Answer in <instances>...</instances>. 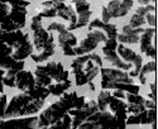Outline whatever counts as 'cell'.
<instances>
[{"instance_id":"obj_1","label":"cell","mask_w":158,"mask_h":129,"mask_svg":"<svg viewBox=\"0 0 158 129\" xmlns=\"http://www.w3.org/2000/svg\"><path fill=\"white\" fill-rule=\"evenodd\" d=\"M85 101H86L85 96L77 95L76 91L62 94L56 102L51 104V106L44 109L42 114L38 117L37 128H42V127L47 128L52 124H55L56 122L61 120L71 109L81 108Z\"/></svg>"},{"instance_id":"obj_2","label":"cell","mask_w":158,"mask_h":129,"mask_svg":"<svg viewBox=\"0 0 158 129\" xmlns=\"http://www.w3.org/2000/svg\"><path fill=\"white\" fill-rule=\"evenodd\" d=\"M44 100H35L28 94L22 93L14 95L8 102L5 118H23L25 115H34L42 110Z\"/></svg>"},{"instance_id":"obj_3","label":"cell","mask_w":158,"mask_h":129,"mask_svg":"<svg viewBox=\"0 0 158 129\" xmlns=\"http://www.w3.org/2000/svg\"><path fill=\"white\" fill-rule=\"evenodd\" d=\"M31 31L33 35V48L37 52H55L56 44L53 34L47 32V29L43 28L42 25V18L38 14H35L32 18Z\"/></svg>"},{"instance_id":"obj_4","label":"cell","mask_w":158,"mask_h":129,"mask_svg":"<svg viewBox=\"0 0 158 129\" xmlns=\"http://www.w3.org/2000/svg\"><path fill=\"white\" fill-rule=\"evenodd\" d=\"M118 120L110 111H96L78 125L77 129H116Z\"/></svg>"},{"instance_id":"obj_5","label":"cell","mask_w":158,"mask_h":129,"mask_svg":"<svg viewBox=\"0 0 158 129\" xmlns=\"http://www.w3.org/2000/svg\"><path fill=\"white\" fill-rule=\"evenodd\" d=\"M106 34L100 29H93L89 31L86 38L77 43V46L73 47V52L76 56H81V55H87L91 53L94 49H96L98 44L100 43H105L106 42Z\"/></svg>"},{"instance_id":"obj_6","label":"cell","mask_w":158,"mask_h":129,"mask_svg":"<svg viewBox=\"0 0 158 129\" xmlns=\"http://www.w3.org/2000/svg\"><path fill=\"white\" fill-rule=\"evenodd\" d=\"M116 53H118V56H119L124 62L130 63L131 66H134L133 69H131L128 72V75L131 77V79L137 77L138 73H139V71H140V69H142V66H143V56L135 53L133 49L125 47L124 44H118Z\"/></svg>"},{"instance_id":"obj_7","label":"cell","mask_w":158,"mask_h":129,"mask_svg":"<svg viewBox=\"0 0 158 129\" xmlns=\"http://www.w3.org/2000/svg\"><path fill=\"white\" fill-rule=\"evenodd\" d=\"M118 41L116 40H106V42L102 46V56L108 62L113 63V66H115L118 70L122 71H130L131 64L124 62L116 53V47H118Z\"/></svg>"},{"instance_id":"obj_8","label":"cell","mask_w":158,"mask_h":129,"mask_svg":"<svg viewBox=\"0 0 158 129\" xmlns=\"http://www.w3.org/2000/svg\"><path fill=\"white\" fill-rule=\"evenodd\" d=\"M99 111V108H98V104L95 100H89V101H85L84 105L78 109H71L69 111V114L71 115L72 118V128H78L81 123H84L90 115H93L94 113Z\"/></svg>"},{"instance_id":"obj_9","label":"cell","mask_w":158,"mask_h":129,"mask_svg":"<svg viewBox=\"0 0 158 129\" xmlns=\"http://www.w3.org/2000/svg\"><path fill=\"white\" fill-rule=\"evenodd\" d=\"M13 48L6 43L0 42V69L4 71L15 70L20 71L24 69V61H15L11 58Z\"/></svg>"},{"instance_id":"obj_10","label":"cell","mask_w":158,"mask_h":129,"mask_svg":"<svg viewBox=\"0 0 158 129\" xmlns=\"http://www.w3.org/2000/svg\"><path fill=\"white\" fill-rule=\"evenodd\" d=\"M37 122L38 117H35V115L23 118L0 119V129H35Z\"/></svg>"},{"instance_id":"obj_11","label":"cell","mask_w":158,"mask_h":129,"mask_svg":"<svg viewBox=\"0 0 158 129\" xmlns=\"http://www.w3.org/2000/svg\"><path fill=\"white\" fill-rule=\"evenodd\" d=\"M101 73V85L113 84V82H123V84H134V80L128 75L127 71L118 69H100Z\"/></svg>"},{"instance_id":"obj_12","label":"cell","mask_w":158,"mask_h":129,"mask_svg":"<svg viewBox=\"0 0 158 129\" xmlns=\"http://www.w3.org/2000/svg\"><path fill=\"white\" fill-rule=\"evenodd\" d=\"M11 48H13L11 58L15 61H24L25 58H28L34 51L28 33H24L23 37Z\"/></svg>"},{"instance_id":"obj_13","label":"cell","mask_w":158,"mask_h":129,"mask_svg":"<svg viewBox=\"0 0 158 129\" xmlns=\"http://www.w3.org/2000/svg\"><path fill=\"white\" fill-rule=\"evenodd\" d=\"M154 35H156V28L149 27V28H144V31L139 38L140 52L143 55L153 58V61H156V57H157V48L152 44V38Z\"/></svg>"},{"instance_id":"obj_14","label":"cell","mask_w":158,"mask_h":129,"mask_svg":"<svg viewBox=\"0 0 158 129\" xmlns=\"http://www.w3.org/2000/svg\"><path fill=\"white\" fill-rule=\"evenodd\" d=\"M41 69L56 82H63L69 80L70 72L63 69V64L61 62H47L46 64H39Z\"/></svg>"},{"instance_id":"obj_15","label":"cell","mask_w":158,"mask_h":129,"mask_svg":"<svg viewBox=\"0 0 158 129\" xmlns=\"http://www.w3.org/2000/svg\"><path fill=\"white\" fill-rule=\"evenodd\" d=\"M134 0H111L106 5V9L110 14V18H122L125 17L131 10Z\"/></svg>"},{"instance_id":"obj_16","label":"cell","mask_w":158,"mask_h":129,"mask_svg":"<svg viewBox=\"0 0 158 129\" xmlns=\"http://www.w3.org/2000/svg\"><path fill=\"white\" fill-rule=\"evenodd\" d=\"M57 41L62 48V52L64 56H76L73 52V47L77 46V38L72 32H70L67 29L58 32Z\"/></svg>"},{"instance_id":"obj_17","label":"cell","mask_w":158,"mask_h":129,"mask_svg":"<svg viewBox=\"0 0 158 129\" xmlns=\"http://www.w3.org/2000/svg\"><path fill=\"white\" fill-rule=\"evenodd\" d=\"M144 28H131L129 24L124 25L122 28V33L118 34L116 41L120 44H137L139 43V38L140 34L143 33Z\"/></svg>"},{"instance_id":"obj_18","label":"cell","mask_w":158,"mask_h":129,"mask_svg":"<svg viewBox=\"0 0 158 129\" xmlns=\"http://www.w3.org/2000/svg\"><path fill=\"white\" fill-rule=\"evenodd\" d=\"M15 87L19 89L22 93H27L35 87L34 75L31 71L20 70L15 75Z\"/></svg>"},{"instance_id":"obj_19","label":"cell","mask_w":158,"mask_h":129,"mask_svg":"<svg viewBox=\"0 0 158 129\" xmlns=\"http://www.w3.org/2000/svg\"><path fill=\"white\" fill-rule=\"evenodd\" d=\"M87 27H89V31H93V29H100V31H102L105 34H106L108 40H116L118 34H119V32H118V28H116L115 24L104 23L99 18L94 19L93 22H90L87 24Z\"/></svg>"},{"instance_id":"obj_20","label":"cell","mask_w":158,"mask_h":129,"mask_svg":"<svg viewBox=\"0 0 158 129\" xmlns=\"http://www.w3.org/2000/svg\"><path fill=\"white\" fill-rule=\"evenodd\" d=\"M9 11H10V6L8 4H2L0 3V28L6 31V32L19 31L20 28L10 19Z\"/></svg>"},{"instance_id":"obj_21","label":"cell","mask_w":158,"mask_h":129,"mask_svg":"<svg viewBox=\"0 0 158 129\" xmlns=\"http://www.w3.org/2000/svg\"><path fill=\"white\" fill-rule=\"evenodd\" d=\"M27 8L28 6H25V5H13V6H10L9 17L20 29L24 28L25 22H27Z\"/></svg>"},{"instance_id":"obj_22","label":"cell","mask_w":158,"mask_h":129,"mask_svg":"<svg viewBox=\"0 0 158 129\" xmlns=\"http://www.w3.org/2000/svg\"><path fill=\"white\" fill-rule=\"evenodd\" d=\"M23 34L24 33L22 32V29L14 31V32H6V31L0 28V42L6 43L8 46L13 47L23 37Z\"/></svg>"},{"instance_id":"obj_23","label":"cell","mask_w":158,"mask_h":129,"mask_svg":"<svg viewBox=\"0 0 158 129\" xmlns=\"http://www.w3.org/2000/svg\"><path fill=\"white\" fill-rule=\"evenodd\" d=\"M90 56V55H89ZM100 66L96 63V62H94L93 60H91L90 57H89V60L85 62V64L82 66V72H84V75L86 76V79H87V82H91L93 81L95 77L99 75V72H100Z\"/></svg>"},{"instance_id":"obj_24","label":"cell","mask_w":158,"mask_h":129,"mask_svg":"<svg viewBox=\"0 0 158 129\" xmlns=\"http://www.w3.org/2000/svg\"><path fill=\"white\" fill-rule=\"evenodd\" d=\"M71 85H72V82H71V80L69 79V80H66V81H63V82H56V84H53V85H48L47 87H48V90H49V93H51V95H53V96H61L62 94H64L67 90L71 87Z\"/></svg>"},{"instance_id":"obj_25","label":"cell","mask_w":158,"mask_h":129,"mask_svg":"<svg viewBox=\"0 0 158 129\" xmlns=\"http://www.w3.org/2000/svg\"><path fill=\"white\" fill-rule=\"evenodd\" d=\"M33 75H34V80H35V85H37V86L47 87L48 85L52 84V79H51V77H49V76L41 69V66H39V64L35 67Z\"/></svg>"},{"instance_id":"obj_26","label":"cell","mask_w":158,"mask_h":129,"mask_svg":"<svg viewBox=\"0 0 158 129\" xmlns=\"http://www.w3.org/2000/svg\"><path fill=\"white\" fill-rule=\"evenodd\" d=\"M156 72H157V63H156V61H151V62H147L146 64H143L140 71H139V73H138L140 84L146 85L148 73H156Z\"/></svg>"},{"instance_id":"obj_27","label":"cell","mask_w":158,"mask_h":129,"mask_svg":"<svg viewBox=\"0 0 158 129\" xmlns=\"http://www.w3.org/2000/svg\"><path fill=\"white\" fill-rule=\"evenodd\" d=\"M25 94H28L29 96H32V98H33V99H35V100H46V99L51 95L48 87L37 86V85H35V87H34V89L29 90V91H27Z\"/></svg>"},{"instance_id":"obj_28","label":"cell","mask_w":158,"mask_h":129,"mask_svg":"<svg viewBox=\"0 0 158 129\" xmlns=\"http://www.w3.org/2000/svg\"><path fill=\"white\" fill-rule=\"evenodd\" d=\"M110 98H111V93L109 90H101L100 94H99V98H98V108H99V111H105L109 105V101H110Z\"/></svg>"},{"instance_id":"obj_29","label":"cell","mask_w":158,"mask_h":129,"mask_svg":"<svg viewBox=\"0 0 158 129\" xmlns=\"http://www.w3.org/2000/svg\"><path fill=\"white\" fill-rule=\"evenodd\" d=\"M91 14H93V11L87 10V11H82V13H78L77 14V20H76V24L73 27V31L75 29H78V28H84L86 25L90 23V19H91Z\"/></svg>"},{"instance_id":"obj_30","label":"cell","mask_w":158,"mask_h":129,"mask_svg":"<svg viewBox=\"0 0 158 129\" xmlns=\"http://www.w3.org/2000/svg\"><path fill=\"white\" fill-rule=\"evenodd\" d=\"M140 115V124L146 125V124H152L157 122V110L156 109H146Z\"/></svg>"},{"instance_id":"obj_31","label":"cell","mask_w":158,"mask_h":129,"mask_svg":"<svg viewBox=\"0 0 158 129\" xmlns=\"http://www.w3.org/2000/svg\"><path fill=\"white\" fill-rule=\"evenodd\" d=\"M71 125H72V118H71V115L67 113L61 120L47 127V129H71L72 128Z\"/></svg>"},{"instance_id":"obj_32","label":"cell","mask_w":158,"mask_h":129,"mask_svg":"<svg viewBox=\"0 0 158 129\" xmlns=\"http://www.w3.org/2000/svg\"><path fill=\"white\" fill-rule=\"evenodd\" d=\"M18 71L15 70H10V71H5L4 76H3V84L4 86H9V87H15V75Z\"/></svg>"},{"instance_id":"obj_33","label":"cell","mask_w":158,"mask_h":129,"mask_svg":"<svg viewBox=\"0 0 158 129\" xmlns=\"http://www.w3.org/2000/svg\"><path fill=\"white\" fill-rule=\"evenodd\" d=\"M143 24H146V18L140 17L138 14H133L129 20V25L131 28H140L143 27Z\"/></svg>"},{"instance_id":"obj_34","label":"cell","mask_w":158,"mask_h":129,"mask_svg":"<svg viewBox=\"0 0 158 129\" xmlns=\"http://www.w3.org/2000/svg\"><path fill=\"white\" fill-rule=\"evenodd\" d=\"M125 99L128 101V104H134V105H143L144 102V98L138 95V94H125Z\"/></svg>"},{"instance_id":"obj_35","label":"cell","mask_w":158,"mask_h":129,"mask_svg":"<svg viewBox=\"0 0 158 129\" xmlns=\"http://www.w3.org/2000/svg\"><path fill=\"white\" fill-rule=\"evenodd\" d=\"M148 13H156V6L153 4H148V5H140L137 10L135 14L140 15V17H146Z\"/></svg>"},{"instance_id":"obj_36","label":"cell","mask_w":158,"mask_h":129,"mask_svg":"<svg viewBox=\"0 0 158 129\" xmlns=\"http://www.w3.org/2000/svg\"><path fill=\"white\" fill-rule=\"evenodd\" d=\"M37 14L41 18H55V17H57V11L53 6L52 8H42V10H39Z\"/></svg>"},{"instance_id":"obj_37","label":"cell","mask_w":158,"mask_h":129,"mask_svg":"<svg viewBox=\"0 0 158 129\" xmlns=\"http://www.w3.org/2000/svg\"><path fill=\"white\" fill-rule=\"evenodd\" d=\"M8 105V98L3 93L0 95V119H5V109Z\"/></svg>"},{"instance_id":"obj_38","label":"cell","mask_w":158,"mask_h":129,"mask_svg":"<svg viewBox=\"0 0 158 129\" xmlns=\"http://www.w3.org/2000/svg\"><path fill=\"white\" fill-rule=\"evenodd\" d=\"M146 110L144 105H134V104H128L127 105V113L128 114H140Z\"/></svg>"},{"instance_id":"obj_39","label":"cell","mask_w":158,"mask_h":129,"mask_svg":"<svg viewBox=\"0 0 158 129\" xmlns=\"http://www.w3.org/2000/svg\"><path fill=\"white\" fill-rule=\"evenodd\" d=\"M63 29H67V27H66L64 24H61V23H58V22H53L52 24H49L48 25V28H47V32H49V33H53V32H61V31H63Z\"/></svg>"},{"instance_id":"obj_40","label":"cell","mask_w":158,"mask_h":129,"mask_svg":"<svg viewBox=\"0 0 158 129\" xmlns=\"http://www.w3.org/2000/svg\"><path fill=\"white\" fill-rule=\"evenodd\" d=\"M2 4H8L9 6H13V5H25V6H29V2L27 0H0Z\"/></svg>"},{"instance_id":"obj_41","label":"cell","mask_w":158,"mask_h":129,"mask_svg":"<svg viewBox=\"0 0 158 129\" xmlns=\"http://www.w3.org/2000/svg\"><path fill=\"white\" fill-rule=\"evenodd\" d=\"M144 18H146V23L149 24V27L156 28V25H157V17H156V13H148V14L144 17Z\"/></svg>"},{"instance_id":"obj_42","label":"cell","mask_w":158,"mask_h":129,"mask_svg":"<svg viewBox=\"0 0 158 129\" xmlns=\"http://www.w3.org/2000/svg\"><path fill=\"white\" fill-rule=\"evenodd\" d=\"M87 10H90V3H89V2L80 3V4H76V5H75L76 14H78V13H82V11H87Z\"/></svg>"},{"instance_id":"obj_43","label":"cell","mask_w":158,"mask_h":129,"mask_svg":"<svg viewBox=\"0 0 158 129\" xmlns=\"http://www.w3.org/2000/svg\"><path fill=\"white\" fill-rule=\"evenodd\" d=\"M149 87H151V93L148 94V98H149V100H152V101H157V82L156 81H153L151 85H149Z\"/></svg>"},{"instance_id":"obj_44","label":"cell","mask_w":158,"mask_h":129,"mask_svg":"<svg viewBox=\"0 0 158 129\" xmlns=\"http://www.w3.org/2000/svg\"><path fill=\"white\" fill-rule=\"evenodd\" d=\"M110 20H111V18H110V14H109L106 6H102V9H101V22L110 23Z\"/></svg>"},{"instance_id":"obj_45","label":"cell","mask_w":158,"mask_h":129,"mask_svg":"<svg viewBox=\"0 0 158 129\" xmlns=\"http://www.w3.org/2000/svg\"><path fill=\"white\" fill-rule=\"evenodd\" d=\"M111 95H113L114 98L122 99V100H124V99H125V91H123V90H118V89H115Z\"/></svg>"},{"instance_id":"obj_46","label":"cell","mask_w":158,"mask_h":129,"mask_svg":"<svg viewBox=\"0 0 158 129\" xmlns=\"http://www.w3.org/2000/svg\"><path fill=\"white\" fill-rule=\"evenodd\" d=\"M143 105L146 109H157V105H156V102L152 101V100H147V99H144V102H143Z\"/></svg>"},{"instance_id":"obj_47","label":"cell","mask_w":158,"mask_h":129,"mask_svg":"<svg viewBox=\"0 0 158 129\" xmlns=\"http://www.w3.org/2000/svg\"><path fill=\"white\" fill-rule=\"evenodd\" d=\"M5 71L3 69H0V94L4 93V84H3V76H4Z\"/></svg>"},{"instance_id":"obj_48","label":"cell","mask_w":158,"mask_h":129,"mask_svg":"<svg viewBox=\"0 0 158 129\" xmlns=\"http://www.w3.org/2000/svg\"><path fill=\"white\" fill-rule=\"evenodd\" d=\"M137 2H138V4H140V5H148V4H151V3H153V5H154L157 0H137Z\"/></svg>"},{"instance_id":"obj_49","label":"cell","mask_w":158,"mask_h":129,"mask_svg":"<svg viewBox=\"0 0 158 129\" xmlns=\"http://www.w3.org/2000/svg\"><path fill=\"white\" fill-rule=\"evenodd\" d=\"M89 84V87H90V90H91V91H95V85H94V82L93 81H91V82H87Z\"/></svg>"},{"instance_id":"obj_50","label":"cell","mask_w":158,"mask_h":129,"mask_svg":"<svg viewBox=\"0 0 158 129\" xmlns=\"http://www.w3.org/2000/svg\"><path fill=\"white\" fill-rule=\"evenodd\" d=\"M85 2H87V0H72V4H80V3H85Z\"/></svg>"},{"instance_id":"obj_51","label":"cell","mask_w":158,"mask_h":129,"mask_svg":"<svg viewBox=\"0 0 158 129\" xmlns=\"http://www.w3.org/2000/svg\"><path fill=\"white\" fill-rule=\"evenodd\" d=\"M151 125H152V129H157V122H154V123H152Z\"/></svg>"},{"instance_id":"obj_52","label":"cell","mask_w":158,"mask_h":129,"mask_svg":"<svg viewBox=\"0 0 158 129\" xmlns=\"http://www.w3.org/2000/svg\"><path fill=\"white\" fill-rule=\"evenodd\" d=\"M35 129H47L46 127H42V128H35Z\"/></svg>"},{"instance_id":"obj_53","label":"cell","mask_w":158,"mask_h":129,"mask_svg":"<svg viewBox=\"0 0 158 129\" xmlns=\"http://www.w3.org/2000/svg\"><path fill=\"white\" fill-rule=\"evenodd\" d=\"M60 2H62V3H64V2H66V0H60Z\"/></svg>"},{"instance_id":"obj_54","label":"cell","mask_w":158,"mask_h":129,"mask_svg":"<svg viewBox=\"0 0 158 129\" xmlns=\"http://www.w3.org/2000/svg\"><path fill=\"white\" fill-rule=\"evenodd\" d=\"M71 129H77V128H71Z\"/></svg>"}]
</instances>
